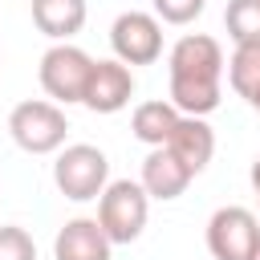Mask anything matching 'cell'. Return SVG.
<instances>
[{
  "mask_svg": "<svg viewBox=\"0 0 260 260\" xmlns=\"http://www.w3.org/2000/svg\"><path fill=\"white\" fill-rule=\"evenodd\" d=\"M167 73H171V106L187 118H207L211 110H219L223 98V49L215 37L207 32H187L175 41L171 57H167Z\"/></svg>",
  "mask_w": 260,
  "mask_h": 260,
  "instance_id": "1",
  "label": "cell"
},
{
  "mask_svg": "<svg viewBox=\"0 0 260 260\" xmlns=\"http://www.w3.org/2000/svg\"><path fill=\"white\" fill-rule=\"evenodd\" d=\"M146 215H150V195L142 191V183L114 179L98 195V215L93 219L102 223L110 244H134L146 228Z\"/></svg>",
  "mask_w": 260,
  "mask_h": 260,
  "instance_id": "2",
  "label": "cell"
},
{
  "mask_svg": "<svg viewBox=\"0 0 260 260\" xmlns=\"http://www.w3.org/2000/svg\"><path fill=\"white\" fill-rule=\"evenodd\" d=\"M53 183L65 199L73 203H85V199H98L110 183V158L89 146V142H73V146H61L57 162H53Z\"/></svg>",
  "mask_w": 260,
  "mask_h": 260,
  "instance_id": "3",
  "label": "cell"
},
{
  "mask_svg": "<svg viewBox=\"0 0 260 260\" xmlns=\"http://www.w3.org/2000/svg\"><path fill=\"white\" fill-rule=\"evenodd\" d=\"M8 134L20 150L28 154H53L65 146V134H69V122H65V110L53 106V102H20L12 106L8 114Z\"/></svg>",
  "mask_w": 260,
  "mask_h": 260,
  "instance_id": "4",
  "label": "cell"
},
{
  "mask_svg": "<svg viewBox=\"0 0 260 260\" xmlns=\"http://www.w3.org/2000/svg\"><path fill=\"white\" fill-rule=\"evenodd\" d=\"M89 69H93V57L85 49L61 41V45L45 49V57H41V89L53 98V106H73L85 93Z\"/></svg>",
  "mask_w": 260,
  "mask_h": 260,
  "instance_id": "5",
  "label": "cell"
},
{
  "mask_svg": "<svg viewBox=\"0 0 260 260\" xmlns=\"http://www.w3.org/2000/svg\"><path fill=\"white\" fill-rule=\"evenodd\" d=\"M110 45L122 65H154L162 57V24L150 12H122L110 24Z\"/></svg>",
  "mask_w": 260,
  "mask_h": 260,
  "instance_id": "6",
  "label": "cell"
},
{
  "mask_svg": "<svg viewBox=\"0 0 260 260\" xmlns=\"http://www.w3.org/2000/svg\"><path fill=\"white\" fill-rule=\"evenodd\" d=\"M260 244V219L248 207H219L207 219V252L215 260H248Z\"/></svg>",
  "mask_w": 260,
  "mask_h": 260,
  "instance_id": "7",
  "label": "cell"
},
{
  "mask_svg": "<svg viewBox=\"0 0 260 260\" xmlns=\"http://www.w3.org/2000/svg\"><path fill=\"white\" fill-rule=\"evenodd\" d=\"M130 98H134L130 65H122V61H93L85 93H81V106L93 110V114H118V110L130 106Z\"/></svg>",
  "mask_w": 260,
  "mask_h": 260,
  "instance_id": "8",
  "label": "cell"
},
{
  "mask_svg": "<svg viewBox=\"0 0 260 260\" xmlns=\"http://www.w3.org/2000/svg\"><path fill=\"white\" fill-rule=\"evenodd\" d=\"M110 240H106V232H102V223L98 219H89V215H77V219H69L61 232H57V240H53V260H110Z\"/></svg>",
  "mask_w": 260,
  "mask_h": 260,
  "instance_id": "9",
  "label": "cell"
},
{
  "mask_svg": "<svg viewBox=\"0 0 260 260\" xmlns=\"http://www.w3.org/2000/svg\"><path fill=\"white\" fill-rule=\"evenodd\" d=\"M191 179H195V175H191L167 146H154V150L142 158V179H138V183H142V191H146L150 199H162V203H167V199H179Z\"/></svg>",
  "mask_w": 260,
  "mask_h": 260,
  "instance_id": "10",
  "label": "cell"
},
{
  "mask_svg": "<svg viewBox=\"0 0 260 260\" xmlns=\"http://www.w3.org/2000/svg\"><path fill=\"white\" fill-rule=\"evenodd\" d=\"M167 150L191 171V175H199L207 162H211V154H215V130L203 122V118H179V126L171 130V138H167Z\"/></svg>",
  "mask_w": 260,
  "mask_h": 260,
  "instance_id": "11",
  "label": "cell"
},
{
  "mask_svg": "<svg viewBox=\"0 0 260 260\" xmlns=\"http://www.w3.org/2000/svg\"><path fill=\"white\" fill-rule=\"evenodd\" d=\"M85 0H32V24L57 45L85 28Z\"/></svg>",
  "mask_w": 260,
  "mask_h": 260,
  "instance_id": "12",
  "label": "cell"
},
{
  "mask_svg": "<svg viewBox=\"0 0 260 260\" xmlns=\"http://www.w3.org/2000/svg\"><path fill=\"white\" fill-rule=\"evenodd\" d=\"M179 118H183V114H179L167 98H154V102L134 106L130 130H134V138H138V142H146V146L154 150V146H167V138H171V130L179 126Z\"/></svg>",
  "mask_w": 260,
  "mask_h": 260,
  "instance_id": "13",
  "label": "cell"
},
{
  "mask_svg": "<svg viewBox=\"0 0 260 260\" xmlns=\"http://www.w3.org/2000/svg\"><path fill=\"white\" fill-rule=\"evenodd\" d=\"M223 24H228V37L236 41V49L260 45V0H228Z\"/></svg>",
  "mask_w": 260,
  "mask_h": 260,
  "instance_id": "14",
  "label": "cell"
},
{
  "mask_svg": "<svg viewBox=\"0 0 260 260\" xmlns=\"http://www.w3.org/2000/svg\"><path fill=\"white\" fill-rule=\"evenodd\" d=\"M228 81H232V89H236L244 102H252V98L260 93V45H248V49H236V53H232V61H228Z\"/></svg>",
  "mask_w": 260,
  "mask_h": 260,
  "instance_id": "15",
  "label": "cell"
},
{
  "mask_svg": "<svg viewBox=\"0 0 260 260\" xmlns=\"http://www.w3.org/2000/svg\"><path fill=\"white\" fill-rule=\"evenodd\" d=\"M0 260H37V244L24 228L4 223L0 228Z\"/></svg>",
  "mask_w": 260,
  "mask_h": 260,
  "instance_id": "16",
  "label": "cell"
},
{
  "mask_svg": "<svg viewBox=\"0 0 260 260\" xmlns=\"http://www.w3.org/2000/svg\"><path fill=\"white\" fill-rule=\"evenodd\" d=\"M150 4H154L158 24H191L207 8V0H150Z\"/></svg>",
  "mask_w": 260,
  "mask_h": 260,
  "instance_id": "17",
  "label": "cell"
},
{
  "mask_svg": "<svg viewBox=\"0 0 260 260\" xmlns=\"http://www.w3.org/2000/svg\"><path fill=\"white\" fill-rule=\"evenodd\" d=\"M252 191H256V203H260V154H256V162H252Z\"/></svg>",
  "mask_w": 260,
  "mask_h": 260,
  "instance_id": "18",
  "label": "cell"
},
{
  "mask_svg": "<svg viewBox=\"0 0 260 260\" xmlns=\"http://www.w3.org/2000/svg\"><path fill=\"white\" fill-rule=\"evenodd\" d=\"M248 106H252V110H256V114H260V93H256V98H252V102H248Z\"/></svg>",
  "mask_w": 260,
  "mask_h": 260,
  "instance_id": "19",
  "label": "cell"
},
{
  "mask_svg": "<svg viewBox=\"0 0 260 260\" xmlns=\"http://www.w3.org/2000/svg\"><path fill=\"white\" fill-rule=\"evenodd\" d=\"M248 260H260V244H256V248H252V256H248Z\"/></svg>",
  "mask_w": 260,
  "mask_h": 260,
  "instance_id": "20",
  "label": "cell"
}]
</instances>
